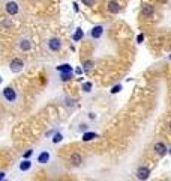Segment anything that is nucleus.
Wrapping results in <instances>:
<instances>
[{
  "mask_svg": "<svg viewBox=\"0 0 171 181\" xmlns=\"http://www.w3.org/2000/svg\"><path fill=\"white\" fill-rule=\"evenodd\" d=\"M2 98H3L6 103L14 104V103L18 100V94H17V90H15L12 86H6V88L2 89Z\"/></svg>",
  "mask_w": 171,
  "mask_h": 181,
  "instance_id": "nucleus-1",
  "label": "nucleus"
},
{
  "mask_svg": "<svg viewBox=\"0 0 171 181\" xmlns=\"http://www.w3.org/2000/svg\"><path fill=\"white\" fill-rule=\"evenodd\" d=\"M62 45H63V42L57 36H53V38H50V39L47 41V49H48V52H51V53L60 52L62 50Z\"/></svg>",
  "mask_w": 171,
  "mask_h": 181,
  "instance_id": "nucleus-2",
  "label": "nucleus"
},
{
  "mask_svg": "<svg viewBox=\"0 0 171 181\" xmlns=\"http://www.w3.org/2000/svg\"><path fill=\"white\" fill-rule=\"evenodd\" d=\"M17 47L21 52H30V50H33V41L27 36H21L17 41Z\"/></svg>",
  "mask_w": 171,
  "mask_h": 181,
  "instance_id": "nucleus-3",
  "label": "nucleus"
},
{
  "mask_svg": "<svg viewBox=\"0 0 171 181\" xmlns=\"http://www.w3.org/2000/svg\"><path fill=\"white\" fill-rule=\"evenodd\" d=\"M9 70L14 73V74H18L24 70V60L20 59V57H14L11 62H9Z\"/></svg>",
  "mask_w": 171,
  "mask_h": 181,
  "instance_id": "nucleus-4",
  "label": "nucleus"
},
{
  "mask_svg": "<svg viewBox=\"0 0 171 181\" xmlns=\"http://www.w3.org/2000/svg\"><path fill=\"white\" fill-rule=\"evenodd\" d=\"M135 177L140 180V181H147L150 178V169L147 166H140L135 172Z\"/></svg>",
  "mask_w": 171,
  "mask_h": 181,
  "instance_id": "nucleus-5",
  "label": "nucleus"
},
{
  "mask_svg": "<svg viewBox=\"0 0 171 181\" xmlns=\"http://www.w3.org/2000/svg\"><path fill=\"white\" fill-rule=\"evenodd\" d=\"M104 26H93L92 29H90V32H89V36L92 38V39H99V38H102V35H104Z\"/></svg>",
  "mask_w": 171,
  "mask_h": 181,
  "instance_id": "nucleus-6",
  "label": "nucleus"
},
{
  "mask_svg": "<svg viewBox=\"0 0 171 181\" xmlns=\"http://www.w3.org/2000/svg\"><path fill=\"white\" fill-rule=\"evenodd\" d=\"M5 11H6V14H9V15H17L18 12H20V6H18V3H15V2H6V5H5Z\"/></svg>",
  "mask_w": 171,
  "mask_h": 181,
  "instance_id": "nucleus-7",
  "label": "nucleus"
},
{
  "mask_svg": "<svg viewBox=\"0 0 171 181\" xmlns=\"http://www.w3.org/2000/svg\"><path fill=\"white\" fill-rule=\"evenodd\" d=\"M153 151H155V152H156V155H159V157H164V155L168 152L167 145H165L164 142H156V143H155V146H153Z\"/></svg>",
  "mask_w": 171,
  "mask_h": 181,
  "instance_id": "nucleus-8",
  "label": "nucleus"
},
{
  "mask_svg": "<svg viewBox=\"0 0 171 181\" xmlns=\"http://www.w3.org/2000/svg\"><path fill=\"white\" fill-rule=\"evenodd\" d=\"M50 160H51V154L48 152V151H41V152L38 154V163H41V165H48V163H50Z\"/></svg>",
  "mask_w": 171,
  "mask_h": 181,
  "instance_id": "nucleus-9",
  "label": "nucleus"
},
{
  "mask_svg": "<svg viewBox=\"0 0 171 181\" xmlns=\"http://www.w3.org/2000/svg\"><path fill=\"white\" fill-rule=\"evenodd\" d=\"M69 162H71L72 166H81L83 157H81V154H78V152H72L71 157H69Z\"/></svg>",
  "mask_w": 171,
  "mask_h": 181,
  "instance_id": "nucleus-10",
  "label": "nucleus"
},
{
  "mask_svg": "<svg viewBox=\"0 0 171 181\" xmlns=\"http://www.w3.org/2000/svg\"><path fill=\"white\" fill-rule=\"evenodd\" d=\"M32 166H33V163H32V160H29V158H24L21 163H18V169H20L21 172H27V171H30Z\"/></svg>",
  "mask_w": 171,
  "mask_h": 181,
  "instance_id": "nucleus-11",
  "label": "nucleus"
},
{
  "mask_svg": "<svg viewBox=\"0 0 171 181\" xmlns=\"http://www.w3.org/2000/svg\"><path fill=\"white\" fill-rule=\"evenodd\" d=\"M98 138H99V134H98V133H95V131H86L83 134V142H90V141H95Z\"/></svg>",
  "mask_w": 171,
  "mask_h": 181,
  "instance_id": "nucleus-12",
  "label": "nucleus"
},
{
  "mask_svg": "<svg viewBox=\"0 0 171 181\" xmlns=\"http://www.w3.org/2000/svg\"><path fill=\"white\" fill-rule=\"evenodd\" d=\"M153 14V6H149V5H144L143 9H141V15L144 18H150V15Z\"/></svg>",
  "mask_w": 171,
  "mask_h": 181,
  "instance_id": "nucleus-13",
  "label": "nucleus"
},
{
  "mask_svg": "<svg viewBox=\"0 0 171 181\" xmlns=\"http://www.w3.org/2000/svg\"><path fill=\"white\" fill-rule=\"evenodd\" d=\"M108 11H110L111 14H119L120 6H119V3L116 2V0H111V2L108 3Z\"/></svg>",
  "mask_w": 171,
  "mask_h": 181,
  "instance_id": "nucleus-14",
  "label": "nucleus"
},
{
  "mask_svg": "<svg viewBox=\"0 0 171 181\" xmlns=\"http://www.w3.org/2000/svg\"><path fill=\"white\" fill-rule=\"evenodd\" d=\"M56 70L59 71V73H72V66L69 65V63H62V65H59Z\"/></svg>",
  "mask_w": 171,
  "mask_h": 181,
  "instance_id": "nucleus-15",
  "label": "nucleus"
},
{
  "mask_svg": "<svg viewBox=\"0 0 171 181\" xmlns=\"http://www.w3.org/2000/svg\"><path fill=\"white\" fill-rule=\"evenodd\" d=\"M84 38V32H83V29H77L75 32H74V35H72V39H74L75 42H78V41H81Z\"/></svg>",
  "mask_w": 171,
  "mask_h": 181,
  "instance_id": "nucleus-16",
  "label": "nucleus"
},
{
  "mask_svg": "<svg viewBox=\"0 0 171 181\" xmlns=\"http://www.w3.org/2000/svg\"><path fill=\"white\" fill-rule=\"evenodd\" d=\"M62 141H63V134H62L60 131H54L53 138H51V142H53L54 145H57V143H60Z\"/></svg>",
  "mask_w": 171,
  "mask_h": 181,
  "instance_id": "nucleus-17",
  "label": "nucleus"
},
{
  "mask_svg": "<svg viewBox=\"0 0 171 181\" xmlns=\"http://www.w3.org/2000/svg\"><path fill=\"white\" fill-rule=\"evenodd\" d=\"M92 89H93V83H92V82H84V83L81 85V90H83L84 94H90Z\"/></svg>",
  "mask_w": 171,
  "mask_h": 181,
  "instance_id": "nucleus-18",
  "label": "nucleus"
},
{
  "mask_svg": "<svg viewBox=\"0 0 171 181\" xmlns=\"http://www.w3.org/2000/svg\"><path fill=\"white\" fill-rule=\"evenodd\" d=\"M72 79V73H60V80L62 82H68Z\"/></svg>",
  "mask_w": 171,
  "mask_h": 181,
  "instance_id": "nucleus-19",
  "label": "nucleus"
},
{
  "mask_svg": "<svg viewBox=\"0 0 171 181\" xmlns=\"http://www.w3.org/2000/svg\"><path fill=\"white\" fill-rule=\"evenodd\" d=\"M122 88H123L122 85H116V86H113V88H111V90H110V92H111L113 95H114V94H119L120 90H122Z\"/></svg>",
  "mask_w": 171,
  "mask_h": 181,
  "instance_id": "nucleus-20",
  "label": "nucleus"
},
{
  "mask_svg": "<svg viewBox=\"0 0 171 181\" xmlns=\"http://www.w3.org/2000/svg\"><path fill=\"white\" fill-rule=\"evenodd\" d=\"M33 155V149H27L26 152H24V155H23V158H30Z\"/></svg>",
  "mask_w": 171,
  "mask_h": 181,
  "instance_id": "nucleus-21",
  "label": "nucleus"
},
{
  "mask_svg": "<svg viewBox=\"0 0 171 181\" xmlns=\"http://www.w3.org/2000/svg\"><path fill=\"white\" fill-rule=\"evenodd\" d=\"M93 66V62L92 60H86L84 62V70H89V68H92Z\"/></svg>",
  "mask_w": 171,
  "mask_h": 181,
  "instance_id": "nucleus-22",
  "label": "nucleus"
},
{
  "mask_svg": "<svg viewBox=\"0 0 171 181\" xmlns=\"http://www.w3.org/2000/svg\"><path fill=\"white\" fill-rule=\"evenodd\" d=\"M83 3H84L86 6H93V5H95V0H83Z\"/></svg>",
  "mask_w": 171,
  "mask_h": 181,
  "instance_id": "nucleus-23",
  "label": "nucleus"
},
{
  "mask_svg": "<svg viewBox=\"0 0 171 181\" xmlns=\"http://www.w3.org/2000/svg\"><path fill=\"white\" fill-rule=\"evenodd\" d=\"M143 41H144V35H143V33H140V35L137 36V42H138V44H141Z\"/></svg>",
  "mask_w": 171,
  "mask_h": 181,
  "instance_id": "nucleus-24",
  "label": "nucleus"
},
{
  "mask_svg": "<svg viewBox=\"0 0 171 181\" xmlns=\"http://www.w3.org/2000/svg\"><path fill=\"white\" fill-rule=\"evenodd\" d=\"M5 178H6V174H5V172H0V181L5 180Z\"/></svg>",
  "mask_w": 171,
  "mask_h": 181,
  "instance_id": "nucleus-25",
  "label": "nucleus"
},
{
  "mask_svg": "<svg viewBox=\"0 0 171 181\" xmlns=\"http://www.w3.org/2000/svg\"><path fill=\"white\" fill-rule=\"evenodd\" d=\"M80 130H83V131H86V130H87V125H86V124H83V125H80Z\"/></svg>",
  "mask_w": 171,
  "mask_h": 181,
  "instance_id": "nucleus-26",
  "label": "nucleus"
},
{
  "mask_svg": "<svg viewBox=\"0 0 171 181\" xmlns=\"http://www.w3.org/2000/svg\"><path fill=\"white\" fill-rule=\"evenodd\" d=\"M74 9H75V11H78V9H80V8H78V3H77V2H74Z\"/></svg>",
  "mask_w": 171,
  "mask_h": 181,
  "instance_id": "nucleus-27",
  "label": "nucleus"
},
{
  "mask_svg": "<svg viewBox=\"0 0 171 181\" xmlns=\"http://www.w3.org/2000/svg\"><path fill=\"white\" fill-rule=\"evenodd\" d=\"M89 118H92V119H95V118H96V115H95V113H89Z\"/></svg>",
  "mask_w": 171,
  "mask_h": 181,
  "instance_id": "nucleus-28",
  "label": "nucleus"
},
{
  "mask_svg": "<svg viewBox=\"0 0 171 181\" xmlns=\"http://www.w3.org/2000/svg\"><path fill=\"white\" fill-rule=\"evenodd\" d=\"M75 73H77V74H81V73H83V70H81V68H77V71H75Z\"/></svg>",
  "mask_w": 171,
  "mask_h": 181,
  "instance_id": "nucleus-29",
  "label": "nucleus"
},
{
  "mask_svg": "<svg viewBox=\"0 0 171 181\" xmlns=\"http://www.w3.org/2000/svg\"><path fill=\"white\" fill-rule=\"evenodd\" d=\"M2 83H3V77H2V76H0V85H2Z\"/></svg>",
  "mask_w": 171,
  "mask_h": 181,
  "instance_id": "nucleus-30",
  "label": "nucleus"
},
{
  "mask_svg": "<svg viewBox=\"0 0 171 181\" xmlns=\"http://www.w3.org/2000/svg\"><path fill=\"white\" fill-rule=\"evenodd\" d=\"M170 131H171V121H170Z\"/></svg>",
  "mask_w": 171,
  "mask_h": 181,
  "instance_id": "nucleus-31",
  "label": "nucleus"
},
{
  "mask_svg": "<svg viewBox=\"0 0 171 181\" xmlns=\"http://www.w3.org/2000/svg\"><path fill=\"white\" fill-rule=\"evenodd\" d=\"M2 181H8V180H6V178H5V180H2Z\"/></svg>",
  "mask_w": 171,
  "mask_h": 181,
  "instance_id": "nucleus-32",
  "label": "nucleus"
},
{
  "mask_svg": "<svg viewBox=\"0 0 171 181\" xmlns=\"http://www.w3.org/2000/svg\"><path fill=\"white\" fill-rule=\"evenodd\" d=\"M168 152H170V154H171V149H170V151H168Z\"/></svg>",
  "mask_w": 171,
  "mask_h": 181,
  "instance_id": "nucleus-33",
  "label": "nucleus"
},
{
  "mask_svg": "<svg viewBox=\"0 0 171 181\" xmlns=\"http://www.w3.org/2000/svg\"><path fill=\"white\" fill-rule=\"evenodd\" d=\"M170 59H171V56H170Z\"/></svg>",
  "mask_w": 171,
  "mask_h": 181,
  "instance_id": "nucleus-34",
  "label": "nucleus"
}]
</instances>
